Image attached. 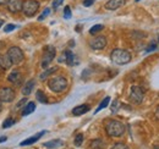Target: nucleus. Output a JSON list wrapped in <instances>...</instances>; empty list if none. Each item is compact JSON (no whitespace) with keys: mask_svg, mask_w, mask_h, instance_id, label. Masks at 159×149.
Wrapping results in <instances>:
<instances>
[{"mask_svg":"<svg viewBox=\"0 0 159 149\" xmlns=\"http://www.w3.org/2000/svg\"><path fill=\"white\" fill-rule=\"evenodd\" d=\"M7 9L9 11L16 14V12H20L22 11V7H23V1L22 0H9L7 1Z\"/></svg>","mask_w":159,"mask_h":149,"instance_id":"obj_10","label":"nucleus"},{"mask_svg":"<svg viewBox=\"0 0 159 149\" xmlns=\"http://www.w3.org/2000/svg\"><path fill=\"white\" fill-rule=\"evenodd\" d=\"M87 111H89V106H88V105H84V104L79 105V106H76V108L72 109V114H74L75 116L83 115V114H86Z\"/></svg>","mask_w":159,"mask_h":149,"instance_id":"obj_15","label":"nucleus"},{"mask_svg":"<svg viewBox=\"0 0 159 149\" xmlns=\"http://www.w3.org/2000/svg\"><path fill=\"white\" fill-rule=\"evenodd\" d=\"M26 102H27V99H22V100H20V103L17 104V106H21V105H23Z\"/></svg>","mask_w":159,"mask_h":149,"instance_id":"obj_34","label":"nucleus"},{"mask_svg":"<svg viewBox=\"0 0 159 149\" xmlns=\"http://www.w3.org/2000/svg\"><path fill=\"white\" fill-rule=\"evenodd\" d=\"M34 110H36V104H34L33 102H30V103L25 106V109L22 110V116H27V115L32 114Z\"/></svg>","mask_w":159,"mask_h":149,"instance_id":"obj_16","label":"nucleus"},{"mask_svg":"<svg viewBox=\"0 0 159 149\" xmlns=\"http://www.w3.org/2000/svg\"><path fill=\"white\" fill-rule=\"evenodd\" d=\"M130 100L135 104H139L143 100V91L139 86H132L130 91Z\"/></svg>","mask_w":159,"mask_h":149,"instance_id":"obj_7","label":"nucleus"},{"mask_svg":"<svg viewBox=\"0 0 159 149\" xmlns=\"http://www.w3.org/2000/svg\"><path fill=\"white\" fill-rule=\"evenodd\" d=\"M118 109H119V102H118V100H114V103H113V105H111V111L116 112Z\"/></svg>","mask_w":159,"mask_h":149,"instance_id":"obj_30","label":"nucleus"},{"mask_svg":"<svg viewBox=\"0 0 159 149\" xmlns=\"http://www.w3.org/2000/svg\"><path fill=\"white\" fill-rule=\"evenodd\" d=\"M103 28H104V26H103V25H94L93 27H91V29H89V33H91V34H96V33L100 32Z\"/></svg>","mask_w":159,"mask_h":149,"instance_id":"obj_22","label":"nucleus"},{"mask_svg":"<svg viewBox=\"0 0 159 149\" xmlns=\"http://www.w3.org/2000/svg\"><path fill=\"white\" fill-rule=\"evenodd\" d=\"M125 1L126 0H108L105 4V9L107 10H116L125 4Z\"/></svg>","mask_w":159,"mask_h":149,"instance_id":"obj_12","label":"nucleus"},{"mask_svg":"<svg viewBox=\"0 0 159 149\" xmlns=\"http://www.w3.org/2000/svg\"><path fill=\"white\" fill-rule=\"evenodd\" d=\"M15 28H16L15 25H6V26L4 27V32H5V33H9L10 31H14Z\"/></svg>","mask_w":159,"mask_h":149,"instance_id":"obj_28","label":"nucleus"},{"mask_svg":"<svg viewBox=\"0 0 159 149\" xmlns=\"http://www.w3.org/2000/svg\"><path fill=\"white\" fill-rule=\"evenodd\" d=\"M14 124H15V120L11 119V117H9V119H6V120L4 121V124H2V129H9V127H11Z\"/></svg>","mask_w":159,"mask_h":149,"instance_id":"obj_23","label":"nucleus"},{"mask_svg":"<svg viewBox=\"0 0 159 149\" xmlns=\"http://www.w3.org/2000/svg\"><path fill=\"white\" fill-rule=\"evenodd\" d=\"M110 59L116 65H126L131 61V54L124 49H114L110 54Z\"/></svg>","mask_w":159,"mask_h":149,"instance_id":"obj_2","label":"nucleus"},{"mask_svg":"<svg viewBox=\"0 0 159 149\" xmlns=\"http://www.w3.org/2000/svg\"><path fill=\"white\" fill-rule=\"evenodd\" d=\"M111 149H130L126 144H124V143H116V144H114Z\"/></svg>","mask_w":159,"mask_h":149,"instance_id":"obj_27","label":"nucleus"},{"mask_svg":"<svg viewBox=\"0 0 159 149\" xmlns=\"http://www.w3.org/2000/svg\"><path fill=\"white\" fill-rule=\"evenodd\" d=\"M6 139H7V138H6L5 136H4V137H0V143H1V142H5Z\"/></svg>","mask_w":159,"mask_h":149,"instance_id":"obj_35","label":"nucleus"},{"mask_svg":"<svg viewBox=\"0 0 159 149\" xmlns=\"http://www.w3.org/2000/svg\"><path fill=\"white\" fill-rule=\"evenodd\" d=\"M44 133H45V131H40L39 133H37V134H34V136H32V137H30V138L25 139L23 142H21L20 146H21V147H25V146H30V144L36 143V142L39 139L40 137H43V134H44Z\"/></svg>","mask_w":159,"mask_h":149,"instance_id":"obj_11","label":"nucleus"},{"mask_svg":"<svg viewBox=\"0 0 159 149\" xmlns=\"http://www.w3.org/2000/svg\"><path fill=\"white\" fill-rule=\"evenodd\" d=\"M48 86L53 92L60 93V92H62V91H65L67 88V81L62 76H55V77H52L49 79Z\"/></svg>","mask_w":159,"mask_h":149,"instance_id":"obj_3","label":"nucleus"},{"mask_svg":"<svg viewBox=\"0 0 159 149\" xmlns=\"http://www.w3.org/2000/svg\"><path fill=\"white\" fill-rule=\"evenodd\" d=\"M64 56H65V60H66L67 65L72 66V65L75 64V56H74V54H72L70 50H66V52L64 53Z\"/></svg>","mask_w":159,"mask_h":149,"instance_id":"obj_19","label":"nucleus"},{"mask_svg":"<svg viewBox=\"0 0 159 149\" xmlns=\"http://www.w3.org/2000/svg\"><path fill=\"white\" fill-rule=\"evenodd\" d=\"M57 69H58V67H52V69L47 70V71H45L44 74H40V79H45V78H47V77H48L49 74H52L53 72H54V71H57Z\"/></svg>","mask_w":159,"mask_h":149,"instance_id":"obj_24","label":"nucleus"},{"mask_svg":"<svg viewBox=\"0 0 159 149\" xmlns=\"http://www.w3.org/2000/svg\"><path fill=\"white\" fill-rule=\"evenodd\" d=\"M62 2H64V0H54V1H53V7H54V9H58Z\"/></svg>","mask_w":159,"mask_h":149,"instance_id":"obj_32","label":"nucleus"},{"mask_svg":"<svg viewBox=\"0 0 159 149\" xmlns=\"http://www.w3.org/2000/svg\"><path fill=\"white\" fill-rule=\"evenodd\" d=\"M33 88H34V81L31 79V81L26 82V84L23 86V88H22V94L26 95V97L30 95V94L33 92Z\"/></svg>","mask_w":159,"mask_h":149,"instance_id":"obj_14","label":"nucleus"},{"mask_svg":"<svg viewBox=\"0 0 159 149\" xmlns=\"http://www.w3.org/2000/svg\"><path fill=\"white\" fill-rule=\"evenodd\" d=\"M62 144H64L62 141H60V139H54V141H50V142L44 143V147H47V148H58V147H61Z\"/></svg>","mask_w":159,"mask_h":149,"instance_id":"obj_18","label":"nucleus"},{"mask_svg":"<svg viewBox=\"0 0 159 149\" xmlns=\"http://www.w3.org/2000/svg\"><path fill=\"white\" fill-rule=\"evenodd\" d=\"M36 99L40 102L42 104H47L48 103V98H47V95L44 94L43 91H37V93H36Z\"/></svg>","mask_w":159,"mask_h":149,"instance_id":"obj_20","label":"nucleus"},{"mask_svg":"<svg viewBox=\"0 0 159 149\" xmlns=\"http://www.w3.org/2000/svg\"><path fill=\"white\" fill-rule=\"evenodd\" d=\"M156 48H157V45L154 44V42H152V43L149 44V47L146 49V53H149V52H152V50H156Z\"/></svg>","mask_w":159,"mask_h":149,"instance_id":"obj_31","label":"nucleus"},{"mask_svg":"<svg viewBox=\"0 0 159 149\" xmlns=\"http://www.w3.org/2000/svg\"><path fill=\"white\" fill-rule=\"evenodd\" d=\"M64 17L66 20L71 19V10L69 6H65V10H64Z\"/></svg>","mask_w":159,"mask_h":149,"instance_id":"obj_26","label":"nucleus"},{"mask_svg":"<svg viewBox=\"0 0 159 149\" xmlns=\"http://www.w3.org/2000/svg\"><path fill=\"white\" fill-rule=\"evenodd\" d=\"M39 9V2L37 0H26L23 2V7H22V11L26 16L31 17L33 16Z\"/></svg>","mask_w":159,"mask_h":149,"instance_id":"obj_4","label":"nucleus"},{"mask_svg":"<svg viewBox=\"0 0 159 149\" xmlns=\"http://www.w3.org/2000/svg\"><path fill=\"white\" fill-rule=\"evenodd\" d=\"M7 79H9V82H11V83H19L21 79L20 72H19V71H12L11 74L7 76Z\"/></svg>","mask_w":159,"mask_h":149,"instance_id":"obj_17","label":"nucleus"},{"mask_svg":"<svg viewBox=\"0 0 159 149\" xmlns=\"http://www.w3.org/2000/svg\"><path fill=\"white\" fill-rule=\"evenodd\" d=\"M55 57V48L53 45H48L45 47V50H44V55H43V60H42V67H47L52 61L53 59Z\"/></svg>","mask_w":159,"mask_h":149,"instance_id":"obj_6","label":"nucleus"},{"mask_svg":"<svg viewBox=\"0 0 159 149\" xmlns=\"http://www.w3.org/2000/svg\"><path fill=\"white\" fill-rule=\"evenodd\" d=\"M49 12H50V9H48V7H47V9H45V10L43 11V14H42L39 17H38V20H39V21L44 20L45 17H47V16H48V15H49Z\"/></svg>","mask_w":159,"mask_h":149,"instance_id":"obj_29","label":"nucleus"},{"mask_svg":"<svg viewBox=\"0 0 159 149\" xmlns=\"http://www.w3.org/2000/svg\"><path fill=\"white\" fill-rule=\"evenodd\" d=\"M4 1H5V0H0V4H2V2H4Z\"/></svg>","mask_w":159,"mask_h":149,"instance_id":"obj_38","label":"nucleus"},{"mask_svg":"<svg viewBox=\"0 0 159 149\" xmlns=\"http://www.w3.org/2000/svg\"><path fill=\"white\" fill-rule=\"evenodd\" d=\"M109 102H110V97H105L103 100H102V103L99 104V106L97 108V110L94 111V114H97L98 111H100L102 109H104V108H107L108 105H109Z\"/></svg>","mask_w":159,"mask_h":149,"instance_id":"obj_21","label":"nucleus"},{"mask_svg":"<svg viewBox=\"0 0 159 149\" xmlns=\"http://www.w3.org/2000/svg\"><path fill=\"white\" fill-rule=\"evenodd\" d=\"M89 45H91V48H92V49L100 50V49L105 48V45H107V38L103 37V36L93 38V39L89 42Z\"/></svg>","mask_w":159,"mask_h":149,"instance_id":"obj_9","label":"nucleus"},{"mask_svg":"<svg viewBox=\"0 0 159 149\" xmlns=\"http://www.w3.org/2000/svg\"><path fill=\"white\" fill-rule=\"evenodd\" d=\"M2 23H4V21H2V20H0V27L2 26Z\"/></svg>","mask_w":159,"mask_h":149,"instance_id":"obj_37","label":"nucleus"},{"mask_svg":"<svg viewBox=\"0 0 159 149\" xmlns=\"http://www.w3.org/2000/svg\"><path fill=\"white\" fill-rule=\"evenodd\" d=\"M7 55L11 59V61H12V64L14 65H19L21 64L22 61H23V53H22V50H21L19 47H11V48H9V50H7Z\"/></svg>","mask_w":159,"mask_h":149,"instance_id":"obj_5","label":"nucleus"},{"mask_svg":"<svg viewBox=\"0 0 159 149\" xmlns=\"http://www.w3.org/2000/svg\"><path fill=\"white\" fill-rule=\"evenodd\" d=\"M1 109H2V102L0 100V111H1Z\"/></svg>","mask_w":159,"mask_h":149,"instance_id":"obj_36","label":"nucleus"},{"mask_svg":"<svg viewBox=\"0 0 159 149\" xmlns=\"http://www.w3.org/2000/svg\"><path fill=\"white\" fill-rule=\"evenodd\" d=\"M92 4H93V0H83V6H86V7L91 6Z\"/></svg>","mask_w":159,"mask_h":149,"instance_id":"obj_33","label":"nucleus"},{"mask_svg":"<svg viewBox=\"0 0 159 149\" xmlns=\"http://www.w3.org/2000/svg\"><path fill=\"white\" fill-rule=\"evenodd\" d=\"M14 99H15V92H14V89H11L9 87H5V88H1L0 89V100L1 102L10 103Z\"/></svg>","mask_w":159,"mask_h":149,"instance_id":"obj_8","label":"nucleus"},{"mask_svg":"<svg viewBox=\"0 0 159 149\" xmlns=\"http://www.w3.org/2000/svg\"><path fill=\"white\" fill-rule=\"evenodd\" d=\"M11 65H12V61H11V59L9 57L7 54H1L0 55V67L2 70H9L11 67Z\"/></svg>","mask_w":159,"mask_h":149,"instance_id":"obj_13","label":"nucleus"},{"mask_svg":"<svg viewBox=\"0 0 159 149\" xmlns=\"http://www.w3.org/2000/svg\"><path fill=\"white\" fill-rule=\"evenodd\" d=\"M82 142H83V134H82V133H79V134L75 137V146H76V147H80V146L82 144Z\"/></svg>","mask_w":159,"mask_h":149,"instance_id":"obj_25","label":"nucleus"},{"mask_svg":"<svg viewBox=\"0 0 159 149\" xmlns=\"http://www.w3.org/2000/svg\"><path fill=\"white\" fill-rule=\"evenodd\" d=\"M156 149H159V148H156Z\"/></svg>","mask_w":159,"mask_h":149,"instance_id":"obj_39","label":"nucleus"},{"mask_svg":"<svg viewBox=\"0 0 159 149\" xmlns=\"http://www.w3.org/2000/svg\"><path fill=\"white\" fill-rule=\"evenodd\" d=\"M105 131L110 137H121L125 133V125L118 120H110L105 125Z\"/></svg>","mask_w":159,"mask_h":149,"instance_id":"obj_1","label":"nucleus"}]
</instances>
